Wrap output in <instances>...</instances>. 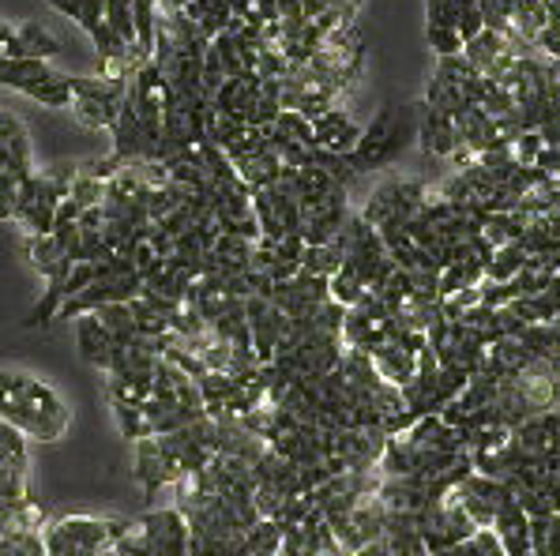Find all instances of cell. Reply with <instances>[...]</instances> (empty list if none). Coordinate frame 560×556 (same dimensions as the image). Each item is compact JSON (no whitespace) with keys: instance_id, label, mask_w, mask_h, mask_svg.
Instances as JSON below:
<instances>
[{"instance_id":"7a4b0ae2","label":"cell","mask_w":560,"mask_h":556,"mask_svg":"<svg viewBox=\"0 0 560 556\" xmlns=\"http://www.w3.org/2000/svg\"><path fill=\"white\" fill-rule=\"evenodd\" d=\"M418 121H421V102H407V106H384L373 117V125L361 128V143L350 155L358 174H373L392 162H399L418 143Z\"/></svg>"},{"instance_id":"e0dca14e","label":"cell","mask_w":560,"mask_h":556,"mask_svg":"<svg viewBox=\"0 0 560 556\" xmlns=\"http://www.w3.org/2000/svg\"><path fill=\"white\" fill-rule=\"evenodd\" d=\"M106 23L128 46H136V0H106Z\"/></svg>"},{"instance_id":"4fadbf2b","label":"cell","mask_w":560,"mask_h":556,"mask_svg":"<svg viewBox=\"0 0 560 556\" xmlns=\"http://www.w3.org/2000/svg\"><path fill=\"white\" fill-rule=\"evenodd\" d=\"M342 263H347V248H342L339 237L327 241V245H305V256H301V271H308V275H324V279H331Z\"/></svg>"},{"instance_id":"9c48e42d","label":"cell","mask_w":560,"mask_h":556,"mask_svg":"<svg viewBox=\"0 0 560 556\" xmlns=\"http://www.w3.org/2000/svg\"><path fill=\"white\" fill-rule=\"evenodd\" d=\"M75 346H80V354L88 357V365H94L98 372H109L117 342L106 331V323L98 320V312H88L75 320Z\"/></svg>"},{"instance_id":"5bb4252c","label":"cell","mask_w":560,"mask_h":556,"mask_svg":"<svg viewBox=\"0 0 560 556\" xmlns=\"http://www.w3.org/2000/svg\"><path fill=\"white\" fill-rule=\"evenodd\" d=\"M27 98H34L38 106H49V109L72 106V102H75V94H72V75L49 72L46 80H38L34 87H27Z\"/></svg>"},{"instance_id":"ffe728a7","label":"cell","mask_w":560,"mask_h":556,"mask_svg":"<svg viewBox=\"0 0 560 556\" xmlns=\"http://www.w3.org/2000/svg\"><path fill=\"white\" fill-rule=\"evenodd\" d=\"M72 200L80 203V211L102 208V200H106V181H98V177H88V174H75L72 177Z\"/></svg>"},{"instance_id":"603a6c76","label":"cell","mask_w":560,"mask_h":556,"mask_svg":"<svg viewBox=\"0 0 560 556\" xmlns=\"http://www.w3.org/2000/svg\"><path fill=\"white\" fill-rule=\"evenodd\" d=\"M15 203H20V181L0 169V222H15Z\"/></svg>"},{"instance_id":"44dd1931","label":"cell","mask_w":560,"mask_h":556,"mask_svg":"<svg viewBox=\"0 0 560 556\" xmlns=\"http://www.w3.org/2000/svg\"><path fill=\"white\" fill-rule=\"evenodd\" d=\"M425 38H429V46L436 49V57H459L463 54V34L459 31H452V27H425Z\"/></svg>"},{"instance_id":"6da1fadb","label":"cell","mask_w":560,"mask_h":556,"mask_svg":"<svg viewBox=\"0 0 560 556\" xmlns=\"http://www.w3.org/2000/svg\"><path fill=\"white\" fill-rule=\"evenodd\" d=\"M0 422L27 440L54 443L68 433L72 414L49 383L31 372H0Z\"/></svg>"},{"instance_id":"30bf717a","label":"cell","mask_w":560,"mask_h":556,"mask_svg":"<svg viewBox=\"0 0 560 556\" xmlns=\"http://www.w3.org/2000/svg\"><path fill=\"white\" fill-rule=\"evenodd\" d=\"M369 357H373L381 380L392 383V388H407L413 376H418V357L410 350H402L399 342H381L376 350H369Z\"/></svg>"},{"instance_id":"52a82bcc","label":"cell","mask_w":560,"mask_h":556,"mask_svg":"<svg viewBox=\"0 0 560 556\" xmlns=\"http://www.w3.org/2000/svg\"><path fill=\"white\" fill-rule=\"evenodd\" d=\"M313 135H316V147L320 151H331V155L350 158L361 143V125L342 106H335L313 121Z\"/></svg>"},{"instance_id":"7402d4cb","label":"cell","mask_w":560,"mask_h":556,"mask_svg":"<svg viewBox=\"0 0 560 556\" xmlns=\"http://www.w3.org/2000/svg\"><path fill=\"white\" fill-rule=\"evenodd\" d=\"M541 147H546V143H541V132H523L520 140L512 143V158H515V166H534V162H538V155H541Z\"/></svg>"},{"instance_id":"8992f818","label":"cell","mask_w":560,"mask_h":556,"mask_svg":"<svg viewBox=\"0 0 560 556\" xmlns=\"http://www.w3.org/2000/svg\"><path fill=\"white\" fill-rule=\"evenodd\" d=\"M180 482V470L174 466L170 451L162 448L159 436L136 440V485H140L143 500H159L162 489H174Z\"/></svg>"},{"instance_id":"ac0fdd59","label":"cell","mask_w":560,"mask_h":556,"mask_svg":"<svg viewBox=\"0 0 560 556\" xmlns=\"http://www.w3.org/2000/svg\"><path fill=\"white\" fill-rule=\"evenodd\" d=\"M91 42H94V49H98V57H102V68L106 64H117V61H125L128 57V42L120 38V34L109 31V23H102V27H94L91 31Z\"/></svg>"},{"instance_id":"7c38bea8","label":"cell","mask_w":560,"mask_h":556,"mask_svg":"<svg viewBox=\"0 0 560 556\" xmlns=\"http://www.w3.org/2000/svg\"><path fill=\"white\" fill-rule=\"evenodd\" d=\"M0 147H8V155L20 162V169H27V174H34L27 128H23V121H20V117H15L8 106H0Z\"/></svg>"},{"instance_id":"9a60e30c","label":"cell","mask_w":560,"mask_h":556,"mask_svg":"<svg viewBox=\"0 0 560 556\" xmlns=\"http://www.w3.org/2000/svg\"><path fill=\"white\" fill-rule=\"evenodd\" d=\"M523 263H527V252H523V245H501L493 252V260L486 263V279L489 282H512L523 271Z\"/></svg>"},{"instance_id":"ba28073f","label":"cell","mask_w":560,"mask_h":556,"mask_svg":"<svg viewBox=\"0 0 560 556\" xmlns=\"http://www.w3.org/2000/svg\"><path fill=\"white\" fill-rule=\"evenodd\" d=\"M418 147L425 151L429 158H452L455 151L463 147L459 140V128H455V121L447 114H441V109L425 106L421 102V121H418Z\"/></svg>"},{"instance_id":"cb8c5ba5","label":"cell","mask_w":560,"mask_h":556,"mask_svg":"<svg viewBox=\"0 0 560 556\" xmlns=\"http://www.w3.org/2000/svg\"><path fill=\"white\" fill-rule=\"evenodd\" d=\"M106 23V0H83V12H80V27L83 31H94Z\"/></svg>"},{"instance_id":"3957f363","label":"cell","mask_w":560,"mask_h":556,"mask_svg":"<svg viewBox=\"0 0 560 556\" xmlns=\"http://www.w3.org/2000/svg\"><path fill=\"white\" fill-rule=\"evenodd\" d=\"M117 556H188V523L170 508H151L140 519H128L125 534L114 545Z\"/></svg>"},{"instance_id":"d6986e66","label":"cell","mask_w":560,"mask_h":556,"mask_svg":"<svg viewBox=\"0 0 560 556\" xmlns=\"http://www.w3.org/2000/svg\"><path fill=\"white\" fill-rule=\"evenodd\" d=\"M72 109H75V117H80L83 125H91V128H109V132H114L117 114H120V106H102V102H91V98H75V102H72Z\"/></svg>"},{"instance_id":"2e32d148","label":"cell","mask_w":560,"mask_h":556,"mask_svg":"<svg viewBox=\"0 0 560 556\" xmlns=\"http://www.w3.org/2000/svg\"><path fill=\"white\" fill-rule=\"evenodd\" d=\"M15 38H20V46H23V57H34V61H49L54 54H60V42L49 31H42L38 23H23V27L15 31Z\"/></svg>"},{"instance_id":"5b68a950","label":"cell","mask_w":560,"mask_h":556,"mask_svg":"<svg viewBox=\"0 0 560 556\" xmlns=\"http://www.w3.org/2000/svg\"><path fill=\"white\" fill-rule=\"evenodd\" d=\"M425 192L429 188L421 181H413V177H387L381 188L369 192L365 208H361L358 215L365 218L376 234H384V229H402L421 211Z\"/></svg>"},{"instance_id":"d4e9b609","label":"cell","mask_w":560,"mask_h":556,"mask_svg":"<svg viewBox=\"0 0 560 556\" xmlns=\"http://www.w3.org/2000/svg\"><path fill=\"white\" fill-rule=\"evenodd\" d=\"M75 222H80V203L68 196V200L57 203V222H54V226H75Z\"/></svg>"},{"instance_id":"83f0119b","label":"cell","mask_w":560,"mask_h":556,"mask_svg":"<svg viewBox=\"0 0 560 556\" xmlns=\"http://www.w3.org/2000/svg\"><path fill=\"white\" fill-rule=\"evenodd\" d=\"M350 556H387V542H384V537H376V542L361 545V549L350 553Z\"/></svg>"},{"instance_id":"4316f807","label":"cell","mask_w":560,"mask_h":556,"mask_svg":"<svg viewBox=\"0 0 560 556\" xmlns=\"http://www.w3.org/2000/svg\"><path fill=\"white\" fill-rule=\"evenodd\" d=\"M49 8H57L60 15H68V20H75V23H80L83 0H49Z\"/></svg>"},{"instance_id":"484cf974","label":"cell","mask_w":560,"mask_h":556,"mask_svg":"<svg viewBox=\"0 0 560 556\" xmlns=\"http://www.w3.org/2000/svg\"><path fill=\"white\" fill-rule=\"evenodd\" d=\"M546 553H549V556H560V516H549V527H546Z\"/></svg>"},{"instance_id":"277c9868","label":"cell","mask_w":560,"mask_h":556,"mask_svg":"<svg viewBox=\"0 0 560 556\" xmlns=\"http://www.w3.org/2000/svg\"><path fill=\"white\" fill-rule=\"evenodd\" d=\"M128 519H94V516H65L42 530L49 556H106L125 534Z\"/></svg>"},{"instance_id":"8fae6325","label":"cell","mask_w":560,"mask_h":556,"mask_svg":"<svg viewBox=\"0 0 560 556\" xmlns=\"http://www.w3.org/2000/svg\"><path fill=\"white\" fill-rule=\"evenodd\" d=\"M31 260H34V268L46 275V282H65L68 275H72V268H75V263H68V256L60 252L54 234L31 237Z\"/></svg>"}]
</instances>
